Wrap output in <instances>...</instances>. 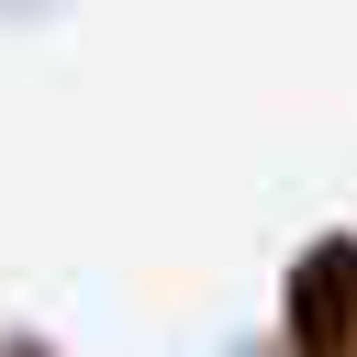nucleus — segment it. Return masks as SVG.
<instances>
[{"mask_svg":"<svg viewBox=\"0 0 357 357\" xmlns=\"http://www.w3.org/2000/svg\"><path fill=\"white\" fill-rule=\"evenodd\" d=\"M290 346L301 357H346L357 346V234H324L290 268Z\"/></svg>","mask_w":357,"mask_h":357,"instance_id":"nucleus-1","label":"nucleus"},{"mask_svg":"<svg viewBox=\"0 0 357 357\" xmlns=\"http://www.w3.org/2000/svg\"><path fill=\"white\" fill-rule=\"evenodd\" d=\"M0 357H45V346H0Z\"/></svg>","mask_w":357,"mask_h":357,"instance_id":"nucleus-2","label":"nucleus"}]
</instances>
